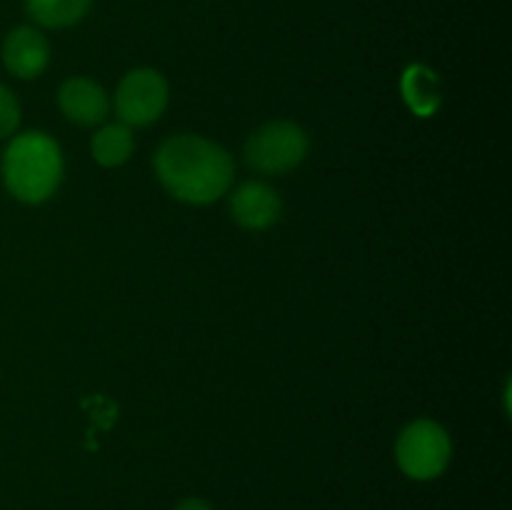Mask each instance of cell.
Here are the masks:
<instances>
[{"mask_svg":"<svg viewBox=\"0 0 512 510\" xmlns=\"http://www.w3.org/2000/svg\"><path fill=\"white\" fill-rule=\"evenodd\" d=\"M155 173L173 198L188 205H208L228 193L235 165L218 143L185 133L160 145Z\"/></svg>","mask_w":512,"mask_h":510,"instance_id":"6da1fadb","label":"cell"},{"mask_svg":"<svg viewBox=\"0 0 512 510\" xmlns=\"http://www.w3.org/2000/svg\"><path fill=\"white\" fill-rule=\"evenodd\" d=\"M5 188L20 203L38 205L58 190L63 180V155L45 133H23L3 155Z\"/></svg>","mask_w":512,"mask_h":510,"instance_id":"7a4b0ae2","label":"cell"},{"mask_svg":"<svg viewBox=\"0 0 512 510\" xmlns=\"http://www.w3.org/2000/svg\"><path fill=\"white\" fill-rule=\"evenodd\" d=\"M395 458L400 470L413 480H433L448 468L453 458V443L448 430L435 420H413L405 425L395 443Z\"/></svg>","mask_w":512,"mask_h":510,"instance_id":"3957f363","label":"cell"},{"mask_svg":"<svg viewBox=\"0 0 512 510\" xmlns=\"http://www.w3.org/2000/svg\"><path fill=\"white\" fill-rule=\"evenodd\" d=\"M308 155V135L290 120H273L255 130L245 143V160L260 173H288Z\"/></svg>","mask_w":512,"mask_h":510,"instance_id":"277c9868","label":"cell"},{"mask_svg":"<svg viewBox=\"0 0 512 510\" xmlns=\"http://www.w3.org/2000/svg\"><path fill=\"white\" fill-rule=\"evenodd\" d=\"M168 108V80L153 68L130 70L115 90V113L128 128L155 123Z\"/></svg>","mask_w":512,"mask_h":510,"instance_id":"5b68a950","label":"cell"},{"mask_svg":"<svg viewBox=\"0 0 512 510\" xmlns=\"http://www.w3.org/2000/svg\"><path fill=\"white\" fill-rule=\"evenodd\" d=\"M283 213L280 195L270 185L250 180L243 183L230 198V215L245 230H265L278 223Z\"/></svg>","mask_w":512,"mask_h":510,"instance_id":"8992f818","label":"cell"},{"mask_svg":"<svg viewBox=\"0 0 512 510\" xmlns=\"http://www.w3.org/2000/svg\"><path fill=\"white\" fill-rule=\"evenodd\" d=\"M58 105L75 125H98L108 118V93L90 78H70L60 85Z\"/></svg>","mask_w":512,"mask_h":510,"instance_id":"52a82bcc","label":"cell"},{"mask_svg":"<svg viewBox=\"0 0 512 510\" xmlns=\"http://www.w3.org/2000/svg\"><path fill=\"white\" fill-rule=\"evenodd\" d=\"M50 60V45L35 28H15L3 43V63L15 78H38Z\"/></svg>","mask_w":512,"mask_h":510,"instance_id":"ba28073f","label":"cell"},{"mask_svg":"<svg viewBox=\"0 0 512 510\" xmlns=\"http://www.w3.org/2000/svg\"><path fill=\"white\" fill-rule=\"evenodd\" d=\"M403 95L408 100L410 108L420 115V118H430L438 113L440 103H443V88L433 70L425 65H413L405 70L403 75Z\"/></svg>","mask_w":512,"mask_h":510,"instance_id":"9c48e42d","label":"cell"},{"mask_svg":"<svg viewBox=\"0 0 512 510\" xmlns=\"http://www.w3.org/2000/svg\"><path fill=\"white\" fill-rule=\"evenodd\" d=\"M133 148V130L123 123L103 125L90 140V153H93L95 163L103 165V168H118V165L128 163Z\"/></svg>","mask_w":512,"mask_h":510,"instance_id":"30bf717a","label":"cell"},{"mask_svg":"<svg viewBox=\"0 0 512 510\" xmlns=\"http://www.w3.org/2000/svg\"><path fill=\"white\" fill-rule=\"evenodd\" d=\"M28 15L45 28H70L80 23L90 8V0H25Z\"/></svg>","mask_w":512,"mask_h":510,"instance_id":"8fae6325","label":"cell"},{"mask_svg":"<svg viewBox=\"0 0 512 510\" xmlns=\"http://www.w3.org/2000/svg\"><path fill=\"white\" fill-rule=\"evenodd\" d=\"M20 123V105L15 95L0 83V138H8L15 133Z\"/></svg>","mask_w":512,"mask_h":510,"instance_id":"7c38bea8","label":"cell"},{"mask_svg":"<svg viewBox=\"0 0 512 510\" xmlns=\"http://www.w3.org/2000/svg\"><path fill=\"white\" fill-rule=\"evenodd\" d=\"M175 510H213V508H210V505L205 503V500L190 498V500H183V503H180Z\"/></svg>","mask_w":512,"mask_h":510,"instance_id":"4fadbf2b","label":"cell"}]
</instances>
